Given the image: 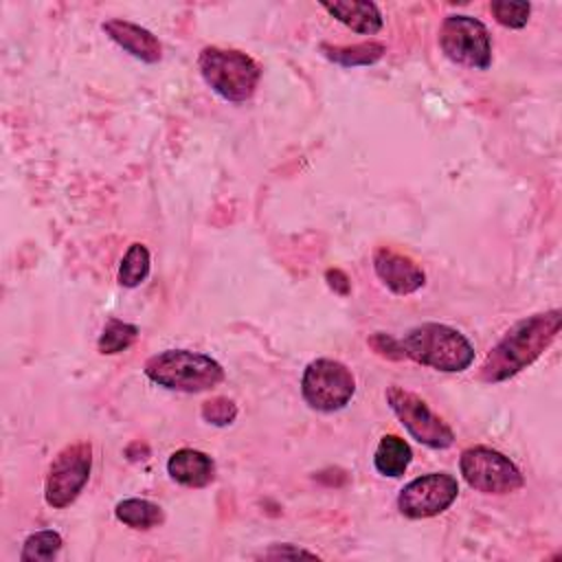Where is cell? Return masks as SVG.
I'll list each match as a JSON object with an SVG mask.
<instances>
[{
	"mask_svg": "<svg viewBox=\"0 0 562 562\" xmlns=\"http://www.w3.org/2000/svg\"><path fill=\"white\" fill-rule=\"evenodd\" d=\"M138 336V327L119 318H110L97 340V347L101 353L112 356V353H121L125 351Z\"/></svg>",
	"mask_w": 562,
	"mask_h": 562,
	"instance_id": "20",
	"label": "cell"
},
{
	"mask_svg": "<svg viewBox=\"0 0 562 562\" xmlns=\"http://www.w3.org/2000/svg\"><path fill=\"white\" fill-rule=\"evenodd\" d=\"M437 42L441 53L459 66L485 70L492 64V35L479 18L465 13L443 18Z\"/></svg>",
	"mask_w": 562,
	"mask_h": 562,
	"instance_id": "6",
	"label": "cell"
},
{
	"mask_svg": "<svg viewBox=\"0 0 562 562\" xmlns=\"http://www.w3.org/2000/svg\"><path fill=\"white\" fill-rule=\"evenodd\" d=\"M391 411L408 435L432 450H446L454 443V430L413 391L391 384L384 393Z\"/></svg>",
	"mask_w": 562,
	"mask_h": 562,
	"instance_id": "9",
	"label": "cell"
},
{
	"mask_svg": "<svg viewBox=\"0 0 562 562\" xmlns=\"http://www.w3.org/2000/svg\"><path fill=\"white\" fill-rule=\"evenodd\" d=\"M167 472L171 481L184 487H206L215 479V461L195 448H180L167 461Z\"/></svg>",
	"mask_w": 562,
	"mask_h": 562,
	"instance_id": "13",
	"label": "cell"
},
{
	"mask_svg": "<svg viewBox=\"0 0 562 562\" xmlns=\"http://www.w3.org/2000/svg\"><path fill=\"white\" fill-rule=\"evenodd\" d=\"M369 347L386 358V360H404V353H402V347H400V338H393L391 334H384V331H375L369 336Z\"/></svg>",
	"mask_w": 562,
	"mask_h": 562,
	"instance_id": "23",
	"label": "cell"
},
{
	"mask_svg": "<svg viewBox=\"0 0 562 562\" xmlns=\"http://www.w3.org/2000/svg\"><path fill=\"white\" fill-rule=\"evenodd\" d=\"M143 371L154 384L180 393H202L224 380V367L215 358L189 349L154 353L147 358Z\"/></svg>",
	"mask_w": 562,
	"mask_h": 562,
	"instance_id": "3",
	"label": "cell"
},
{
	"mask_svg": "<svg viewBox=\"0 0 562 562\" xmlns=\"http://www.w3.org/2000/svg\"><path fill=\"white\" fill-rule=\"evenodd\" d=\"M459 496V481L448 472H428L408 481L397 494V509L411 520L446 512Z\"/></svg>",
	"mask_w": 562,
	"mask_h": 562,
	"instance_id": "10",
	"label": "cell"
},
{
	"mask_svg": "<svg viewBox=\"0 0 562 562\" xmlns=\"http://www.w3.org/2000/svg\"><path fill=\"white\" fill-rule=\"evenodd\" d=\"M198 70L206 86L226 101H248L261 79V66L237 48L204 46L198 55Z\"/></svg>",
	"mask_w": 562,
	"mask_h": 562,
	"instance_id": "4",
	"label": "cell"
},
{
	"mask_svg": "<svg viewBox=\"0 0 562 562\" xmlns=\"http://www.w3.org/2000/svg\"><path fill=\"white\" fill-rule=\"evenodd\" d=\"M404 358L443 373H461L474 362V347L459 329L443 323H422L400 338Z\"/></svg>",
	"mask_w": 562,
	"mask_h": 562,
	"instance_id": "2",
	"label": "cell"
},
{
	"mask_svg": "<svg viewBox=\"0 0 562 562\" xmlns=\"http://www.w3.org/2000/svg\"><path fill=\"white\" fill-rule=\"evenodd\" d=\"M114 516L119 522H123L130 529L147 531L151 527H158L165 522V512L158 503H151L147 498H123L114 507Z\"/></svg>",
	"mask_w": 562,
	"mask_h": 562,
	"instance_id": "17",
	"label": "cell"
},
{
	"mask_svg": "<svg viewBox=\"0 0 562 562\" xmlns=\"http://www.w3.org/2000/svg\"><path fill=\"white\" fill-rule=\"evenodd\" d=\"M331 18L351 29L353 33L375 35L382 31V13L375 2L369 0H342V2H323L321 4Z\"/></svg>",
	"mask_w": 562,
	"mask_h": 562,
	"instance_id": "14",
	"label": "cell"
},
{
	"mask_svg": "<svg viewBox=\"0 0 562 562\" xmlns=\"http://www.w3.org/2000/svg\"><path fill=\"white\" fill-rule=\"evenodd\" d=\"M266 558H316V553H312V551H305V549H299V547H290V544H274V547H270L266 553H263Z\"/></svg>",
	"mask_w": 562,
	"mask_h": 562,
	"instance_id": "25",
	"label": "cell"
},
{
	"mask_svg": "<svg viewBox=\"0 0 562 562\" xmlns=\"http://www.w3.org/2000/svg\"><path fill=\"white\" fill-rule=\"evenodd\" d=\"M560 327L562 312L558 307L514 323L485 356L479 378L487 384H498L514 378L549 349L560 334Z\"/></svg>",
	"mask_w": 562,
	"mask_h": 562,
	"instance_id": "1",
	"label": "cell"
},
{
	"mask_svg": "<svg viewBox=\"0 0 562 562\" xmlns=\"http://www.w3.org/2000/svg\"><path fill=\"white\" fill-rule=\"evenodd\" d=\"M490 11L494 20L505 29H522L529 22L531 4L529 2H507V0H494L490 4Z\"/></svg>",
	"mask_w": 562,
	"mask_h": 562,
	"instance_id": "21",
	"label": "cell"
},
{
	"mask_svg": "<svg viewBox=\"0 0 562 562\" xmlns=\"http://www.w3.org/2000/svg\"><path fill=\"white\" fill-rule=\"evenodd\" d=\"M92 470V446L86 439L64 446L50 461L44 481V501L53 509H64L81 494Z\"/></svg>",
	"mask_w": 562,
	"mask_h": 562,
	"instance_id": "8",
	"label": "cell"
},
{
	"mask_svg": "<svg viewBox=\"0 0 562 562\" xmlns=\"http://www.w3.org/2000/svg\"><path fill=\"white\" fill-rule=\"evenodd\" d=\"M321 53L345 68L353 66H373L380 61L386 53V46L382 42L369 40V42H358V44H347V46H334V44H321Z\"/></svg>",
	"mask_w": 562,
	"mask_h": 562,
	"instance_id": "16",
	"label": "cell"
},
{
	"mask_svg": "<svg viewBox=\"0 0 562 562\" xmlns=\"http://www.w3.org/2000/svg\"><path fill=\"white\" fill-rule=\"evenodd\" d=\"M61 544H64V540H61V536L55 529L35 531V533H31L24 540L22 551H20V560L22 562H46V560H53L59 553Z\"/></svg>",
	"mask_w": 562,
	"mask_h": 562,
	"instance_id": "19",
	"label": "cell"
},
{
	"mask_svg": "<svg viewBox=\"0 0 562 562\" xmlns=\"http://www.w3.org/2000/svg\"><path fill=\"white\" fill-rule=\"evenodd\" d=\"M356 393V380L347 364L334 358L312 360L301 375V395L318 413L345 408Z\"/></svg>",
	"mask_w": 562,
	"mask_h": 562,
	"instance_id": "5",
	"label": "cell"
},
{
	"mask_svg": "<svg viewBox=\"0 0 562 562\" xmlns=\"http://www.w3.org/2000/svg\"><path fill=\"white\" fill-rule=\"evenodd\" d=\"M101 29L112 42H116L123 50H127L136 59L145 64H158L162 59V46L149 29L121 18L105 20Z\"/></svg>",
	"mask_w": 562,
	"mask_h": 562,
	"instance_id": "12",
	"label": "cell"
},
{
	"mask_svg": "<svg viewBox=\"0 0 562 562\" xmlns=\"http://www.w3.org/2000/svg\"><path fill=\"white\" fill-rule=\"evenodd\" d=\"M411 459H413V450L406 439H402L400 435H384L375 448L373 465L382 476L397 479L406 472V468L411 465Z\"/></svg>",
	"mask_w": 562,
	"mask_h": 562,
	"instance_id": "15",
	"label": "cell"
},
{
	"mask_svg": "<svg viewBox=\"0 0 562 562\" xmlns=\"http://www.w3.org/2000/svg\"><path fill=\"white\" fill-rule=\"evenodd\" d=\"M373 270L378 279L397 296H406L424 288V270L404 252H397L389 246H380L373 252Z\"/></svg>",
	"mask_w": 562,
	"mask_h": 562,
	"instance_id": "11",
	"label": "cell"
},
{
	"mask_svg": "<svg viewBox=\"0 0 562 562\" xmlns=\"http://www.w3.org/2000/svg\"><path fill=\"white\" fill-rule=\"evenodd\" d=\"M463 481L481 494H509L525 485L518 465L503 452L487 446H470L459 457Z\"/></svg>",
	"mask_w": 562,
	"mask_h": 562,
	"instance_id": "7",
	"label": "cell"
},
{
	"mask_svg": "<svg viewBox=\"0 0 562 562\" xmlns=\"http://www.w3.org/2000/svg\"><path fill=\"white\" fill-rule=\"evenodd\" d=\"M149 268H151V257H149L147 246L140 241H134V244H130V248L125 250V255L121 259L119 283L123 288H138L147 279Z\"/></svg>",
	"mask_w": 562,
	"mask_h": 562,
	"instance_id": "18",
	"label": "cell"
},
{
	"mask_svg": "<svg viewBox=\"0 0 562 562\" xmlns=\"http://www.w3.org/2000/svg\"><path fill=\"white\" fill-rule=\"evenodd\" d=\"M200 415L211 426H228L237 417V404L231 397L217 395V397H211L202 404Z\"/></svg>",
	"mask_w": 562,
	"mask_h": 562,
	"instance_id": "22",
	"label": "cell"
},
{
	"mask_svg": "<svg viewBox=\"0 0 562 562\" xmlns=\"http://www.w3.org/2000/svg\"><path fill=\"white\" fill-rule=\"evenodd\" d=\"M325 279H327V285H329L336 294L347 296V294L351 292V281H349V277H347L340 268H329V270L325 272Z\"/></svg>",
	"mask_w": 562,
	"mask_h": 562,
	"instance_id": "24",
	"label": "cell"
}]
</instances>
